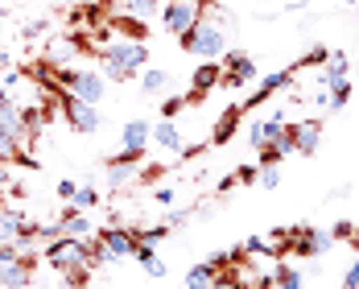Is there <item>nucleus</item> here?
I'll return each mask as SVG.
<instances>
[{"label":"nucleus","instance_id":"nucleus-14","mask_svg":"<svg viewBox=\"0 0 359 289\" xmlns=\"http://www.w3.org/2000/svg\"><path fill=\"white\" fill-rule=\"evenodd\" d=\"M289 83H293V71H273V74H264V83H260V87H252L248 95L240 100V108H244V112L260 108L264 100H273V95H277L281 87H289Z\"/></svg>","mask_w":359,"mask_h":289},{"label":"nucleus","instance_id":"nucleus-4","mask_svg":"<svg viewBox=\"0 0 359 289\" xmlns=\"http://www.w3.org/2000/svg\"><path fill=\"white\" fill-rule=\"evenodd\" d=\"M54 79H58V91H71L87 104H100L104 100V74L100 71H74V67H54Z\"/></svg>","mask_w":359,"mask_h":289},{"label":"nucleus","instance_id":"nucleus-18","mask_svg":"<svg viewBox=\"0 0 359 289\" xmlns=\"http://www.w3.org/2000/svg\"><path fill=\"white\" fill-rule=\"evenodd\" d=\"M58 227H62V236H74V240H91V236H95L87 211H79V207H71V203H67V211L58 215Z\"/></svg>","mask_w":359,"mask_h":289},{"label":"nucleus","instance_id":"nucleus-41","mask_svg":"<svg viewBox=\"0 0 359 289\" xmlns=\"http://www.w3.org/2000/svg\"><path fill=\"white\" fill-rule=\"evenodd\" d=\"M351 236H355V227H351V223H339V227H334V240H351Z\"/></svg>","mask_w":359,"mask_h":289},{"label":"nucleus","instance_id":"nucleus-6","mask_svg":"<svg viewBox=\"0 0 359 289\" xmlns=\"http://www.w3.org/2000/svg\"><path fill=\"white\" fill-rule=\"evenodd\" d=\"M157 13H161V29L170 37H182L198 21V0H165Z\"/></svg>","mask_w":359,"mask_h":289},{"label":"nucleus","instance_id":"nucleus-43","mask_svg":"<svg viewBox=\"0 0 359 289\" xmlns=\"http://www.w3.org/2000/svg\"><path fill=\"white\" fill-rule=\"evenodd\" d=\"M0 186H8V161H0Z\"/></svg>","mask_w":359,"mask_h":289},{"label":"nucleus","instance_id":"nucleus-30","mask_svg":"<svg viewBox=\"0 0 359 289\" xmlns=\"http://www.w3.org/2000/svg\"><path fill=\"white\" fill-rule=\"evenodd\" d=\"M71 207H79V211H91V207H100V190H95V186H83V182H79V194H74Z\"/></svg>","mask_w":359,"mask_h":289},{"label":"nucleus","instance_id":"nucleus-42","mask_svg":"<svg viewBox=\"0 0 359 289\" xmlns=\"http://www.w3.org/2000/svg\"><path fill=\"white\" fill-rule=\"evenodd\" d=\"M153 199H157V203H165V207H170V203H174V190H170V186H161V190H157V194H153Z\"/></svg>","mask_w":359,"mask_h":289},{"label":"nucleus","instance_id":"nucleus-34","mask_svg":"<svg viewBox=\"0 0 359 289\" xmlns=\"http://www.w3.org/2000/svg\"><path fill=\"white\" fill-rule=\"evenodd\" d=\"M260 186H264V190H277V182H281V166H260Z\"/></svg>","mask_w":359,"mask_h":289},{"label":"nucleus","instance_id":"nucleus-37","mask_svg":"<svg viewBox=\"0 0 359 289\" xmlns=\"http://www.w3.org/2000/svg\"><path fill=\"white\" fill-rule=\"evenodd\" d=\"M231 178H236V186H252V182L260 178V166H240Z\"/></svg>","mask_w":359,"mask_h":289},{"label":"nucleus","instance_id":"nucleus-1","mask_svg":"<svg viewBox=\"0 0 359 289\" xmlns=\"http://www.w3.org/2000/svg\"><path fill=\"white\" fill-rule=\"evenodd\" d=\"M100 71L116 79V83H133L137 74L149 67V46L144 41H128V37H120V41H108V46H100Z\"/></svg>","mask_w":359,"mask_h":289},{"label":"nucleus","instance_id":"nucleus-15","mask_svg":"<svg viewBox=\"0 0 359 289\" xmlns=\"http://www.w3.org/2000/svg\"><path fill=\"white\" fill-rule=\"evenodd\" d=\"M285 137V116H264V120H252V128H248V141L252 149H264V144H273V141H281Z\"/></svg>","mask_w":359,"mask_h":289},{"label":"nucleus","instance_id":"nucleus-39","mask_svg":"<svg viewBox=\"0 0 359 289\" xmlns=\"http://www.w3.org/2000/svg\"><path fill=\"white\" fill-rule=\"evenodd\" d=\"M74 194H79V182H74V178L58 182V199H62V203H74Z\"/></svg>","mask_w":359,"mask_h":289},{"label":"nucleus","instance_id":"nucleus-9","mask_svg":"<svg viewBox=\"0 0 359 289\" xmlns=\"http://www.w3.org/2000/svg\"><path fill=\"white\" fill-rule=\"evenodd\" d=\"M219 83H223V62H198L194 74H190V91H182V95H186V108H190V104H203Z\"/></svg>","mask_w":359,"mask_h":289},{"label":"nucleus","instance_id":"nucleus-29","mask_svg":"<svg viewBox=\"0 0 359 289\" xmlns=\"http://www.w3.org/2000/svg\"><path fill=\"white\" fill-rule=\"evenodd\" d=\"M120 8L133 13V17H153L161 8V0H120Z\"/></svg>","mask_w":359,"mask_h":289},{"label":"nucleus","instance_id":"nucleus-13","mask_svg":"<svg viewBox=\"0 0 359 289\" xmlns=\"http://www.w3.org/2000/svg\"><path fill=\"white\" fill-rule=\"evenodd\" d=\"M285 137L293 141V153H297V157H314V153H318V141H323V120L285 124Z\"/></svg>","mask_w":359,"mask_h":289},{"label":"nucleus","instance_id":"nucleus-31","mask_svg":"<svg viewBox=\"0 0 359 289\" xmlns=\"http://www.w3.org/2000/svg\"><path fill=\"white\" fill-rule=\"evenodd\" d=\"M91 273H95L91 264H79V269H67V273H62V281H67L71 289H87V281H91Z\"/></svg>","mask_w":359,"mask_h":289},{"label":"nucleus","instance_id":"nucleus-20","mask_svg":"<svg viewBox=\"0 0 359 289\" xmlns=\"http://www.w3.org/2000/svg\"><path fill=\"white\" fill-rule=\"evenodd\" d=\"M137 182V161H128V157H108V186L111 190H124V186H133Z\"/></svg>","mask_w":359,"mask_h":289},{"label":"nucleus","instance_id":"nucleus-38","mask_svg":"<svg viewBox=\"0 0 359 289\" xmlns=\"http://www.w3.org/2000/svg\"><path fill=\"white\" fill-rule=\"evenodd\" d=\"M326 58H330V50H326V46H318V50H310L297 67H326Z\"/></svg>","mask_w":359,"mask_h":289},{"label":"nucleus","instance_id":"nucleus-23","mask_svg":"<svg viewBox=\"0 0 359 289\" xmlns=\"http://www.w3.org/2000/svg\"><path fill=\"white\" fill-rule=\"evenodd\" d=\"M21 231H25V215L0 207V244H17L21 248Z\"/></svg>","mask_w":359,"mask_h":289},{"label":"nucleus","instance_id":"nucleus-8","mask_svg":"<svg viewBox=\"0 0 359 289\" xmlns=\"http://www.w3.org/2000/svg\"><path fill=\"white\" fill-rule=\"evenodd\" d=\"M91 240H95V244H104V248L111 253V260H124V256H133V248H137V227H124V223H104Z\"/></svg>","mask_w":359,"mask_h":289},{"label":"nucleus","instance_id":"nucleus-22","mask_svg":"<svg viewBox=\"0 0 359 289\" xmlns=\"http://www.w3.org/2000/svg\"><path fill=\"white\" fill-rule=\"evenodd\" d=\"M0 161H8V166L17 161V166H34V170H37L34 157H25V153H21V137H13L8 128H0Z\"/></svg>","mask_w":359,"mask_h":289},{"label":"nucleus","instance_id":"nucleus-21","mask_svg":"<svg viewBox=\"0 0 359 289\" xmlns=\"http://www.w3.org/2000/svg\"><path fill=\"white\" fill-rule=\"evenodd\" d=\"M153 141L161 144L165 153H182V144H186V141H182V133H178V124H174V120H165V116L153 124Z\"/></svg>","mask_w":359,"mask_h":289},{"label":"nucleus","instance_id":"nucleus-12","mask_svg":"<svg viewBox=\"0 0 359 289\" xmlns=\"http://www.w3.org/2000/svg\"><path fill=\"white\" fill-rule=\"evenodd\" d=\"M219 62H223V83H219V87H252V83H256V62H252L248 54L231 50V54H223Z\"/></svg>","mask_w":359,"mask_h":289},{"label":"nucleus","instance_id":"nucleus-11","mask_svg":"<svg viewBox=\"0 0 359 289\" xmlns=\"http://www.w3.org/2000/svg\"><path fill=\"white\" fill-rule=\"evenodd\" d=\"M37 273V253H21L13 256L8 264H0V285L4 289H29Z\"/></svg>","mask_w":359,"mask_h":289},{"label":"nucleus","instance_id":"nucleus-17","mask_svg":"<svg viewBox=\"0 0 359 289\" xmlns=\"http://www.w3.org/2000/svg\"><path fill=\"white\" fill-rule=\"evenodd\" d=\"M108 29H116L120 37H128V41H149V21L144 17H133V13H116V17H108Z\"/></svg>","mask_w":359,"mask_h":289},{"label":"nucleus","instance_id":"nucleus-40","mask_svg":"<svg viewBox=\"0 0 359 289\" xmlns=\"http://www.w3.org/2000/svg\"><path fill=\"white\" fill-rule=\"evenodd\" d=\"M343 289H359V260L347 269V277H343Z\"/></svg>","mask_w":359,"mask_h":289},{"label":"nucleus","instance_id":"nucleus-3","mask_svg":"<svg viewBox=\"0 0 359 289\" xmlns=\"http://www.w3.org/2000/svg\"><path fill=\"white\" fill-rule=\"evenodd\" d=\"M54 100H58V116L67 120V128H71V133L91 137V133H100V128H104L100 104H87V100H79V95H71V91H54Z\"/></svg>","mask_w":359,"mask_h":289},{"label":"nucleus","instance_id":"nucleus-28","mask_svg":"<svg viewBox=\"0 0 359 289\" xmlns=\"http://www.w3.org/2000/svg\"><path fill=\"white\" fill-rule=\"evenodd\" d=\"M211 289H248V281H244V273H236V264H231V269H219L215 273Z\"/></svg>","mask_w":359,"mask_h":289},{"label":"nucleus","instance_id":"nucleus-32","mask_svg":"<svg viewBox=\"0 0 359 289\" xmlns=\"http://www.w3.org/2000/svg\"><path fill=\"white\" fill-rule=\"evenodd\" d=\"M182 108H186V95H174V91L161 95V116H165V120H178Z\"/></svg>","mask_w":359,"mask_h":289},{"label":"nucleus","instance_id":"nucleus-10","mask_svg":"<svg viewBox=\"0 0 359 289\" xmlns=\"http://www.w3.org/2000/svg\"><path fill=\"white\" fill-rule=\"evenodd\" d=\"M120 141H124L120 157H128V161H137V166H141L144 149H149V141H153V124H149V120H124Z\"/></svg>","mask_w":359,"mask_h":289},{"label":"nucleus","instance_id":"nucleus-27","mask_svg":"<svg viewBox=\"0 0 359 289\" xmlns=\"http://www.w3.org/2000/svg\"><path fill=\"white\" fill-rule=\"evenodd\" d=\"M273 281H277V289H306V281H302V273H297V269H293L289 260H281V264H277Z\"/></svg>","mask_w":359,"mask_h":289},{"label":"nucleus","instance_id":"nucleus-16","mask_svg":"<svg viewBox=\"0 0 359 289\" xmlns=\"http://www.w3.org/2000/svg\"><path fill=\"white\" fill-rule=\"evenodd\" d=\"M240 120H244V108L240 104H227V108L219 112V120H215V128H211V141L207 144H231V137L240 133Z\"/></svg>","mask_w":359,"mask_h":289},{"label":"nucleus","instance_id":"nucleus-35","mask_svg":"<svg viewBox=\"0 0 359 289\" xmlns=\"http://www.w3.org/2000/svg\"><path fill=\"white\" fill-rule=\"evenodd\" d=\"M165 231H170V223H153V227H141V231H137V240H144V244H157Z\"/></svg>","mask_w":359,"mask_h":289},{"label":"nucleus","instance_id":"nucleus-24","mask_svg":"<svg viewBox=\"0 0 359 289\" xmlns=\"http://www.w3.org/2000/svg\"><path fill=\"white\" fill-rule=\"evenodd\" d=\"M215 264L211 260H203V264H194L190 273H186V289H211V281H215Z\"/></svg>","mask_w":359,"mask_h":289},{"label":"nucleus","instance_id":"nucleus-33","mask_svg":"<svg viewBox=\"0 0 359 289\" xmlns=\"http://www.w3.org/2000/svg\"><path fill=\"white\" fill-rule=\"evenodd\" d=\"M244 253L248 256H273V244H269L264 236H248V240H244Z\"/></svg>","mask_w":359,"mask_h":289},{"label":"nucleus","instance_id":"nucleus-36","mask_svg":"<svg viewBox=\"0 0 359 289\" xmlns=\"http://www.w3.org/2000/svg\"><path fill=\"white\" fill-rule=\"evenodd\" d=\"M141 269L149 273V277H165V260H161L157 253H153V256H144V260H141Z\"/></svg>","mask_w":359,"mask_h":289},{"label":"nucleus","instance_id":"nucleus-7","mask_svg":"<svg viewBox=\"0 0 359 289\" xmlns=\"http://www.w3.org/2000/svg\"><path fill=\"white\" fill-rule=\"evenodd\" d=\"M330 244H334V231H323V227H293L289 231V253H297V256H323L330 253Z\"/></svg>","mask_w":359,"mask_h":289},{"label":"nucleus","instance_id":"nucleus-19","mask_svg":"<svg viewBox=\"0 0 359 289\" xmlns=\"http://www.w3.org/2000/svg\"><path fill=\"white\" fill-rule=\"evenodd\" d=\"M137 79H141V95H149V100H161V95L174 91V74L170 71H149V67H144Z\"/></svg>","mask_w":359,"mask_h":289},{"label":"nucleus","instance_id":"nucleus-2","mask_svg":"<svg viewBox=\"0 0 359 289\" xmlns=\"http://www.w3.org/2000/svg\"><path fill=\"white\" fill-rule=\"evenodd\" d=\"M178 41H182V50L194 54L198 62H219V58L227 54V29H223L219 17H207V13H198V21H194Z\"/></svg>","mask_w":359,"mask_h":289},{"label":"nucleus","instance_id":"nucleus-26","mask_svg":"<svg viewBox=\"0 0 359 289\" xmlns=\"http://www.w3.org/2000/svg\"><path fill=\"white\" fill-rule=\"evenodd\" d=\"M347 71H351V58L343 50H330V58H326V67H323V83L326 79H347Z\"/></svg>","mask_w":359,"mask_h":289},{"label":"nucleus","instance_id":"nucleus-25","mask_svg":"<svg viewBox=\"0 0 359 289\" xmlns=\"http://www.w3.org/2000/svg\"><path fill=\"white\" fill-rule=\"evenodd\" d=\"M326 100H330V108H347V100H351V79H326Z\"/></svg>","mask_w":359,"mask_h":289},{"label":"nucleus","instance_id":"nucleus-5","mask_svg":"<svg viewBox=\"0 0 359 289\" xmlns=\"http://www.w3.org/2000/svg\"><path fill=\"white\" fill-rule=\"evenodd\" d=\"M41 256H46V264H54L58 273H67V269H79V264H91V244L74 240V236H54Z\"/></svg>","mask_w":359,"mask_h":289}]
</instances>
